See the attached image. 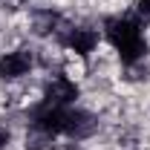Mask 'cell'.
I'll return each mask as SVG.
<instances>
[{
  "instance_id": "cell-3",
  "label": "cell",
  "mask_w": 150,
  "mask_h": 150,
  "mask_svg": "<svg viewBox=\"0 0 150 150\" xmlns=\"http://www.w3.org/2000/svg\"><path fill=\"white\" fill-rule=\"evenodd\" d=\"M75 98H78V87H75L72 81H67V78H58V81L49 84V90H46V101H43V104L67 107V104H72Z\"/></svg>"
},
{
  "instance_id": "cell-4",
  "label": "cell",
  "mask_w": 150,
  "mask_h": 150,
  "mask_svg": "<svg viewBox=\"0 0 150 150\" xmlns=\"http://www.w3.org/2000/svg\"><path fill=\"white\" fill-rule=\"evenodd\" d=\"M64 133L72 136V139H84V136L95 133V118L90 115V112H81V110H67Z\"/></svg>"
},
{
  "instance_id": "cell-5",
  "label": "cell",
  "mask_w": 150,
  "mask_h": 150,
  "mask_svg": "<svg viewBox=\"0 0 150 150\" xmlns=\"http://www.w3.org/2000/svg\"><path fill=\"white\" fill-rule=\"evenodd\" d=\"M64 43L69 49H75L78 55H87V52H93V46L98 43V35L93 29H69V35H64Z\"/></svg>"
},
{
  "instance_id": "cell-1",
  "label": "cell",
  "mask_w": 150,
  "mask_h": 150,
  "mask_svg": "<svg viewBox=\"0 0 150 150\" xmlns=\"http://www.w3.org/2000/svg\"><path fill=\"white\" fill-rule=\"evenodd\" d=\"M107 38L112 40V46L118 49V55L124 64H136L139 58H144L147 43L142 38L139 23L130 18H110L107 20Z\"/></svg>"
},
{
  "instance_id": "cell-7",
  "label": "cell",
  "mask_w": 150,
  "mask_h": 150,
  "mask_svg": "<svg viewBox=\"0 0 150 150\" xmlns=\"http://www.w3.org/2000/svg\"><path fill=\"white\" fill-rule=\"evenodd\" d=\"M139 15L150 18V0H139Z\"/></svg>"
},
{
  "instance_id": "cell-2",
  "label": "cell",
  "mask_w": 150,
  "mask_h": 150,
  "mask_svg": "<svg viewBox=\"0 0 150 150\" xmlns=\"http://www.w3.org/2000/svg\"><path fill=\"white\" fill-rule=\"evenodd\" d=\"M29 67H32V52L29 49L9 52L0 61V78H20V75L29 72Z\"/></svg>"
},
{
  "instance_id": "cell-6",
  "label": "cell",
  "mask_w": 150,
  "mask_h": 150,
  "mask_svg": "<svg viewBox=\"0 0 150 150\" xmlns=\"http://www.w3.org/2000/svg\"><path fill=\"white\" fill-rule=\"evenodd\" d=\"M58 26V15H52V12H40L35 18V32L38 35H49V32H55Z\"/></svg>"
},
{
  "instance_id": "cell-8",
  "label": "cell",
  "mask_w": 150,
  "mask_h": 150,
  "mask_svg": "<svg viewBox=\"0 0 150 150\" xmlns=\"http://www.w3.org/2000/svg\"><path fill=\"white\" fill-rule=\"evenodd\" d=\"M6 144H9V130L0 127V147H6Z\"/></svg>"
}]
</instances>
